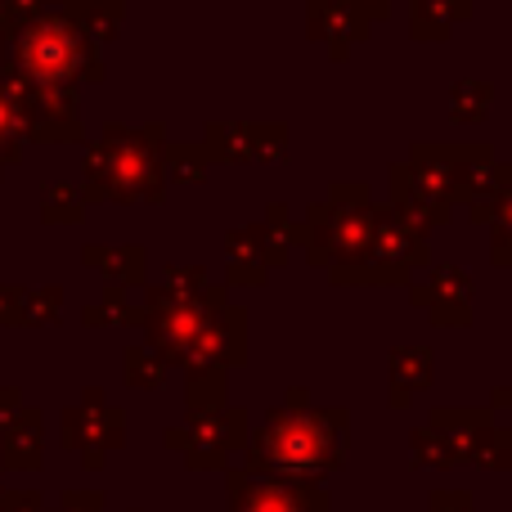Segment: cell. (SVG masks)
Returning <instances> with one entry per match:
<instances>
[{
    "mask_svg": "<svg viewBox=\"0 0 512 512\" xmlns=\"http://www.w3.org/2000/svg\"><path fill=\"white\" fill-rule=\"evenodd\" d=\"M436 512H472V499L468 495H436Z\"/></svg>",
    "mask_w": 512,
    "mask_h": 512,
    "instance_id": "3",
    "label": "cell"
},
{
    "mask_svg": "<svg viewBox=\"0 0 512 512\" xmlns=\"http://www.w3.org/2000/svg\"><path fill=\"white\" fill-rule=\"evenodd\" d=\"M504 396H508V400H512V387H508V391H504Z\"/></svg>",
    "mask_w": 512,
    "mask_h": 512,
    "instance_id": "4",
    "label": "cell"
},
{
    "mask_svg": "<svg viewBox=\"0 0 512 512\" xmlns=\"http://www.w3.org/2000/svg\"><path fill=\"white\" fill-rule=\"evenodd\" d=\"M346 418L337 409H274L256 436L252 459L274 477L315 481L342 463Z\"/></svg>",
    "mask_w": 512,
    "mask_h": 512,
    "instance_id": "1",
    "label": "cell"
},
{
    "mask_svg": "<svg viewBox=\"0 0 512 512\" xmlns=\"http://www.w3.org/2000/svg\"><path fill=\"white\" fill-rule=\"evenodd\" d=\"M310 508H324L319 495H306L297 486H248V499L239 495L234 512H310Z\"/></svg>",
    "mask_w": 512,
    "mask_h": 512,
    "instance_id": "2",
    "label": "cell"
}]
</instances>
